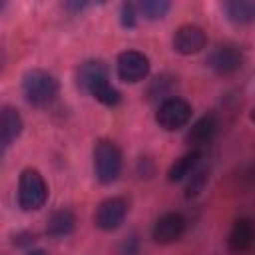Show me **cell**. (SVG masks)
I'll return each instance as SVG.
<instances>
[{"label":"cell","mask_w":255,"mask_h":255,"mask_svg":"<svg viewBox=\"0 0 255 255\" xmlns=\"http://www.w3.org/2000/svg\"><path fill=\"white\" fill-rule=\"evenodd\" d=\"M78 84L100 104L104 106H118L122 96L110 84L108 66L102 60H88L78 70Z\"/></svg>","instance_id":"obj_1"},{"label":"cell","mask_w":255,"mask_h":255,"mask_svg":"<svg viewBox=\"0 0 255 255\" xmlns=\"http://www.w3.org/2000/svg\"><path fill=\"white\" fill-rule=\"evenodd\" d=\"M124 157L120 147L112 139H98L94 145V173L104 185L114 183L122 173Z\"/></svg>","instance_id":"obj_2"},{"label":"cell","mask_w":255,"mask_h":255,"mask_svg":"<svg viewBox=\"0 0 255 255\" xmlns=\"http://www.w3.org/2000/svg\"><path fill=\"white\" fill-rule=\"evenodd\" d=\"M22 92L28 104L44 108L58 96V80L46 70H30L22 80Z\"/></svg>","instance_id":"obj_3"},{"label":"cell","mask_w":255,"mask_h":255,"mask_svg":"<svg viewBox=\"0 0 255 255\" xmlns=\"http://www.w3.org/2000/svg\"><path fill=\"white\" fill-rule=\"evenodd\" d=\"M48 199V185L40 171L36 169H24L18 179V205L24 211H36L44 207Z\"/></svg>","instance_id":"obj_4"},{"label":"cell","mask_w":255,"mask_h":255,"mask_svg":"<svg viewBox=\"0 0 255 255\" xmlns=\"http://www.w3.org/2000/svg\"><path fill=\"white\" fill-rule=\"evenodd\" d=\"M191 106L189 102H185L183 98H167L157 106L155 112V122L161 129L165 131H175L179 128H183L189 120H191Z\"/></svg>","instance_id":"obj_5"},{"label":"cell","mask_w":255,"mask_h":255,"mask_svg":"<svg viewBox=\"0 0 255 255\" xmlns=\"http://www.w3.org/2000/svg\"><path fill=\"white\" fill-rule=\"evenodd\" d=\"M243 60L245 58H243V52H241L239 46H235V44H219L209 52L207 66L219 76H229V74H235L237 70H241Z\"/></svg>","instance_id":"obj_6"},{"label":"cell","mask_w":255,"mask_h":255,"mask_svg":"<svg viewBox=\"0 0 255 255\" xmlns=\"http://www.w3.org/2000/svg\"><path fill=\"white\" fill-rule=\"evenodd\" d=\"M116 70H118V78L122 82L135 84V82H141L147 76V72H149V60L139 50H126V52H122L118 56Z\"/></svg>","instance_id":"obj_7"},{"label":"cell","mask_w":255,"mask_h":255,"mask_svg":"<svg viewBox=\"0 0 255 255\" xmlns=\"http://www.w3.org/2000/svg\"><path fill=\"white\" fill-rule=\"evenodd\" d=\"M126 215H128V201L124 197H108L96 207L94 223L102 231H114L126 221Z\"/></svg>","instance_id":"obj_8"},{"label":"cell","mask_w":255,"mask_h":255,"mask_svg":"<svg viewBox=\"0 0 255 255\" xmlns=\"http://www.w3.org/2000/svg\"><path fill=\"white\" fill-rule=\"evenodd\" d=\"M187 221L181 213L177 211H167L163 215H159L151 227V237L155 243L159 245H169L181 239V235L185 233Z\"/></svg>","instance_id":"obj_9"},{"label":"cell","mask_w":255,"mask_h":255,"mask_svg":"<svg viewBox=\"0 0 255 255\" xmlns=\"http://www.w3.org/2000/svg\"><path fill=\"white\" fill-rule=\"evenodd\" d=\"M171 44H173V50L177 54L191 56V54H197V52H201L205 48L207 36H205V32L199 26H195V24H183V26H179L173 32Z\"/></svg>","instance_id":"obj_10"},{"label":"cell","mask_w":255,"mask_h":255,"mask_svg":"<svg viewBox=\"0 0 255 255\" xmlns=\"http://www.w3.org/2000/svg\"><path fill=\"white\" fill-rule=\"evenodd\" d=\"M22 126L24 124H22V118L16 108H12V106L0 108V157L12 145V141L20 135Z\"/></svg>","instance_id":"obj_11"},{"label":"cell","mask_w":255,"mask_h":255,"mask_svg":"<svg viewBox=\"0 0 255 255\" xmlns=\"http://www.w3.org/2000/svg\"><path fill=\"white\" fill-rule=\"evenodd\" d=\"M253 243V223L249 217H239L233 221L229 235H227V245L233 253H243L251 247Z\"/></svg>","instance_id":"obj_12"},{"label":"cell","mask_w":255,"mask_h":255,"mask_svg":"<svg viewBox=\"0 0 255 255\" xmlns=\"http://www.w3.org/2000/svg\"><path fill=\"white\" fill-rule=\"evenodd\" d=\"M217 128H219L217 118H215L213 114H205V116H201V118L189 128L185 139H187V143H191V145H203V143H207V141L215 135Z\"/></svg>","instance_id":"obj_13"},{"label":"cell","mask_w":255,"mask_h":255,"mask_svg":"<svg viewBox=\"0 0 255 255\" xmlns=\"http://www.w3.org/2000/svg\"><path fill=\"white\" fill-rule=\"evenodd\" d=\"M76 227V215L70 209H56L46 219V233L50 237H66Z\"/></svg>","instance_id":"obj_14"},{"label":"cell","mask_w":255,"mask_h":255,"mask_svg":"<svg viewBox=\"0 0 255 255\" xmlns=\"http://www.w3.org/2000/svg\"><path fill=\"white\" fill-rule=\"evenodd\" d=\"M199 159H201V153H199L197 149H193V151H189V153H183L179 159H175V161L171 163V167H169V171H167V179H169V181H183L185 177H189V175L195 171Z\"/></svg>","instance_id":"obj_15"},{"label":"cell","mask_w":255,"mask_h":255,"mask_svg":"<svg viewBox=\"0 0 255 255\" xmlns=\"http://www.w3.org/2000/svg\"><path fill=\"white\" fill-rule=\"evenodd\" d=\"M227 18L235 24H249L255 18V4L249 0H231L223 4Z\"/></svg>","instance_id":"obj_16"},{"label":"cell","mask_w":255,"mask_h":255,"mask_svg":"<svg viewBox=\"0 0 255 255\" xmlns=\"http://www.w3.org/2000/svg\"><path fill=\"white\" fill-rule=\"evenodd\" d=\"M173 80H175V78H171V76H167V74L153 78L151 84H149V88H147V100H151V102L161 100V102H163V100L171 98V90H173V86H175Z\"/></svg>","instance_id":"obj_17"},{"label":"cell","mask_w":255,"mask_h":255,"mask_svg":"<svg viewBox=\"0 0 255 255\" xmlns=\"http://www.w3.org/2000/svg\"><path fill=\"white\" fill-rule=\"evenodd\" d=\"M169 8H171V4L165 0H143L135 6V10H139V14H143V18H147V20L163 18L169 12Z\"/></svg>","instance_id":"obj_18"},{"label":"cell","mask_w":255,"mask_h":255,"mask_svg":"<svg viewBox=\"0 0 255 255\" xmlns=\"http://www.w3.org/2000/svg\"><path fill=\"white\" fill-rule=\"evenodd\" d=\"M207 183V169H199V171H193L191 173V181L185 189V195L187 197H195L197 193H201V189L205 187Z\"/></svg>","instance_id":"obj_19"},{"label":"cell","mask_w":255,"mask_h":255,"mask_svg":"<svg viewBox=\"0 0 255 255\" xmlns=\"http://www.w3.org/2000/svg\"><path fill=\"white\" fill-rule=\"evenodd\" d=\"M139 251H141V245H139V237L135 233L124 237L122 243H120V247H118V253L120 255H139Z\"/></svg>","instance_id":"obj_20"},{"label":"cell","mask_w":255,"mask_h":255,"mask_svg":"<svg viewBox=\"0 0 255 255\" xmlns=\"http://www.w3.org/2000/svg\"><path fill=\"white\" fill-rule=\"evenodd\" d=\"M135 20H137V10L131 2H126L122 4L120 8V22L124 28H133L135 26Z\"/></svg>","instance_id":"obj_21"},{"label":"cell","mask_w":255,"mask_h":255,"mask_svg":"<svg viewBox=\"0 0 255 255\" xmlns=\"http://www.w3.org/2000/svg\"><path fill=\"white\" fill-rule=\"evenodd\" d=\"M137 169H139V175H141V177H143V175L149 177V175L153 173V165H151V161H149L147 157H141V159H139Z\"/></svg>","instance_id":"obj_22"},{"label":"cell","mask_w":255,"mask_h":255,"mask_svg":"<svg viewBox=\"0 0 255 255\" xmlns=\"http://www.w3.org/2000/svg\"><path fill=\"white\" fill-rule=\"evenodd\" d=\"M86 6H88L86 2H66V4H64V8H68V10H72V12H78V10L86 8Z\"/></svg>","instance_id":"obj_23"},{"label":"cell","mask_w":255,"mask_h":255,"mask_svg":"<svg viewBox=\"0 0 255 255\" xmlns=\"http://www.w3.org/2000/svg\"><path fill=\"white\" fill-rule=\"evenodd\" d=\"M26 255H48V253H46L44 249H30Z\"/></svg>","instance_id":"obj_24"},{"label":"cell","mask_w":255,"mask_h":255,"mask_svg":"<svg viewBox=\"0 0 255 255\" xmlns=\"http://www.w3.org/2000/svg\"><path fill=\"white\" fill-rule=\"evenodd\" d=\"M0 66H2V50H0Z\"/></svg>","instance_id":"obj_25"},{"label":"cell","mask_w":255,"mask_h":255,"mask_svg":"<svg viewBox=\"0 0 255 255\" xmlns=\"http://www.w3.org/2000/svg\"><path fill=\"white\" fill-rule=\"evenodd\" d=\"M2 8H4V2H0V10H2Z\"/></svg>","instance_id":"obj_26"}]
</instances>
